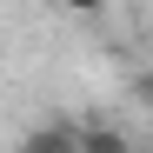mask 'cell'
<instances>
[{"instance_id": "2", "label": "cell", "mask_w": 153, "mask_h": 153, "mask_svg": "<svg viewBox=\"0 0 153 153\" xmlns=\"http://www.w3.org/2000/svg\"><path fill=\"white\" fill-rule=\"evenodd\" d=\"M80 153H133V140L120 126H107V120H87L80 126Z\"/></svg>"}, {"instance_id": "1", "label": "cell", "mask_w": 153, "mask_h": 153, "mask_svg": "<svg viewBox=\"0 0 153 153\" xmlns=\"http://www.w3.org/2000/svg\"><path fill=\"white\" fill-rule=\"evenodd\" d=\"M20 153H80V126L73 120H47V126H33L20 140Z\"/></svg>"}]
</instances>
